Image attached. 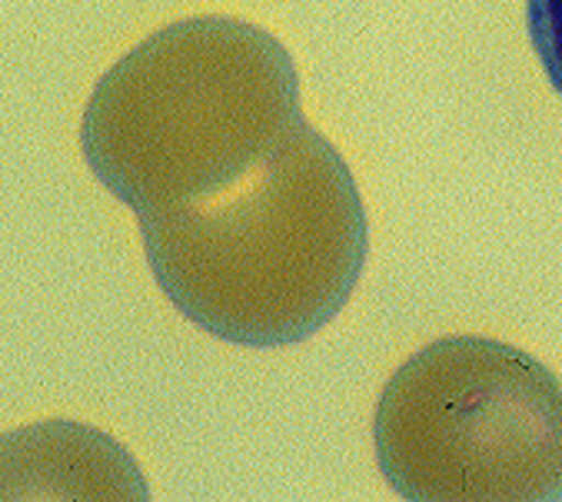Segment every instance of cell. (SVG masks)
<instances>
[{
	"label": "cell",
	"mask_w": 562,
	"mask_h": 502,
	"mask_svg": "<svg viewBox=\"0 0 562 502\" xmlns=\"http://www.w3.org/2000/svg\"><path fill=\"white\" fill-rule=\"evenodd\" d=\"M140 230L150 274L180 316L254 349L323 330L350 303L370 254L360 187L306 120L231 187Z\"/></svg>",
	"instance_id": "cell-1"
},
{
	"label": "cell",
	"mask_w": 562,
	"mask_h": 502,
	"mask_svg": "<svg viewBox=\"0 0 562 502\" xmlns=\"http://www.w3.org/2000/svg\"><path fill=\"white\" fill-rule=\"evenodd\" d=\"M303 120L290 51L234 18L177 21L110 67L83 110L90 174L137 220L231 187Z\"/></svg>",
	"instance_id": "cell-2"
},
{
	"label": "cell",
	"mask_w": 562,
	"mask_h": 502,
	"mask_svg": "<svg viewBox=\"0 0 562 502\" xmlns=\"http://www.w3.org/2000/svg\"><path fill=\"white\" fill-rule=\"evenodd\" d=\"M373 443L409 502H559L562 383L509 343L442 336L393 372Z\"/></svg>",
	"instance_id": "cell-3"
},
{
	"label": "cell",
	"mask_w": 562,
	"mask_h": 502,
	"mask_svg": "<svg viewBox=\"0 0 562 502\" xmlns=\"http://www.w3.org/2000/svg\"><path fill=\"white\" fill-rule=\"evenodd\" d=\"M0 499H147V482L117 439L54 420L0 436Z\"/></svg>",
	"instance_id": "cell-4"
},
{
	"label": "cell",
	"mask_w": 562,
	"mask_h": 502,
	"mask_svg": "<svg viewBox=\"0 0 562 502\" xmlns=\"http://www.w3.org/2000/svg\"><path fill=\"white\" fill-rule=\"evenodd\" d=\"M526 24L536 57L562 97V0H526Z\"/></svg>",
	"instance_id": "cell-5"
}]
</instances>
